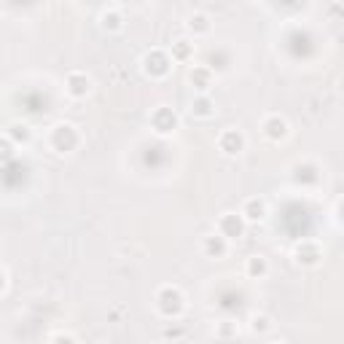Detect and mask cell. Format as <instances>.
Here are the masks:
<instances>
[{
	"label": "cell",
	"mask_w": 344,
	"mask_h": 344,
	"mask_svg": "<svg viewBox=\"0 0 344 344\" xmlns=\"http://www.w3.org/2000/svg\"><path fill=\"white\" fill-rule=\"evenodd\" d=\"M267 135H269V137H283V135H285V121L269 119V121H267Z\"/></svg>",
	"instance_id": "8992f818"
},
{
	"label": "cell",
	"mask_w": 344,
	"mask_h": 344,
	"mask_svg": "<svg viewBox=\"0 0 344 344\" xmlns=\"http://www.w3.org/2000/svg\"><path fill=\"white\" fill-rule=\"evenodd\" d=\"M159 301H161L159 307H161L164 315H172V312L181 309V293H178L175 288H164L161 296H159Z\"/></svg>",
	"instance_id": "6da1fadb"
},
{
	"label": "cell",
	"mask_w": 344,
	"mask_h": 344,
	"mask_svg": "<svg viewBox=\"0 0 344 344\" xmlns=\"http://www.w3.org/2000/svg\"><path fill=\"white\" fill-rule=\"evenodd\" d=\"M194 111H197L199 116H210V103H207V100H197V105H194Z\"/></svg>",
	"instance_id": "9c48e42d"
},
{
	"label": "cell",
	"mask_w": 344,
	"mask_h": 344,
	"mask_svg": "<svg viewBox=\"0 0 344 344\" xmlns=\"http://www.w3.org/2000/svg\"><path fill=\"white\" fill-rule=\"evenodd\" d=\"M70 92H73V95H86V92H89V81H86V78H81V75H70Z\"/></svg>",
	"instance_id": "5b68a950"
},
{
	"label": "cell",
	"mask_w": 344,
	"mask_h": 344,
	"mask_svg": "<svg viewBox=\"0 0 344 344\" xmlns=\"http://www.w3.org/2000/svg\"><path fill=\"white\" fill-rule=\"evenodd\" d=\"M205 250H207L210 255H223L226 245L221 242V237H207V242H205Z\"/></svg>",
	"instance_id": "52a82bcc"
},
{
	"label": "cell",
	"mask_w": 344,
	"mask_h": 344,
	"mask_svg": "<svg viewBox=\"0 0 344 344\" xmlns=\"http://www.w3.org/2000/svg\"><path fill=\"white\" fill-rule=\"evenodd\" d=\"M264 272H267L264 258H253V261H250V275H264Z\"/></svg>",
	"instance_id": "ba28073f"
},
{
	"label": "cell",
	"mask_w": 344,
	"mask_h": 344,
	"mask_svg": "<svg viewBox=\"0 0 344 344\" xmlns=\"http://www.w3.org/2000/svg\"><path fill=\"white\" fill-rule=\"evenodd\" d=\"M221 231L229 234V237H239V234H242V221L234 213H226L221 218Z\"/></svg>",
	"instance_id": "7a4b0ae2"
},
{
	"label": "cell",
	"mask_w": 344,
	"mask_h": 344,
	"mask_svg": "<svg viewBox=\"0 0 344 344\" xmlns=\"http://www.w3.org/2000/svg\"><path fill=\"white\" fill-rule=\"evenodd\" d=\"M264 213H267V207H264V202H258V199H250L245 205V218H250V221L264 218Z\"/></svg>",
	"instance_id": "277c9868"
},
{
	"label": "cell",
	"mask_w": 344,
	"mask_h": 344,
	"mask_svg": "<svg viewBox=\"0 0 344 344\" xmlns=\"http://www.w3.org/2000/svg\"><path fill=\"white\" fill-rule=\"evenodd\" d=\"M221 148H223L226 153H239L242 135H239V132H226V135L221 137Z\"/></svg>",
	"instance_id": "3957f363"
}]
</instances>
